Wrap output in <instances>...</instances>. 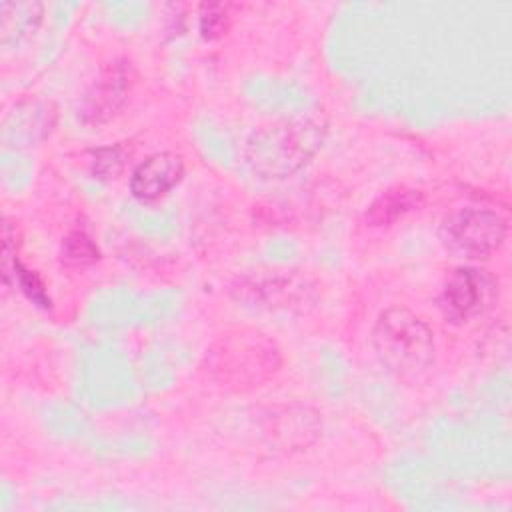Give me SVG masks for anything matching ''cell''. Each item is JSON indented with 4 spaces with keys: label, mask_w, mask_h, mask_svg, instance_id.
Wrapping results in <instances>:
<instances>
[{
    "label": "cell",
    "mask_w": 512,
    "mask_h": 512,
    "mask_svg": "<svg viewBox=\"0 0 512 512\" xmlns=\"http://www.w3.org/2000/svg\"><path fill=\"white\" fill-rule=\"evenodd\" d=\"M498 298V280L480 268H456L444 282L440 294V308L452 322L472 320L486 310Z\"/></svg>",
    "instance_id": "cell-5"
},
{
    "label": "cell",
    "mask_w": 512,
    "mask_h": 512,
    "mask_svg": "<svg viewBox=\"0 0 512 512\" xmlns=\"http://www.w3.org/2000/svg\"><path fill=\"white\" fill-rule=\"evenodd\" d=\"M60 258L66 266L82 268L94 264L100 258V252L94 240L84 230H72L62 240Z\"/></svg>",
    "instance_id": "cell-11"
},
{
    "label": "cell",
    "mask_w": 512,
    "mask_h": 512,
    "mask_svg": "<svg viewBox=\"0 0 512 512\" xmlns=\"http://www.w3.org/2000/svg\"><path fill=\"white\" fill-rule=\"evenodd\" d=\"M372 346L378 360L398 376H416L434 360V334L412 310L392 306L372 328Z\"/></svg>",
    "instance_id": "cell-2"
},
{
    "label": "cell",
    "mask_w": 512,
    "mask_h": 512,
    "mask_svg": "<svg viewBox=\"0 0 512 512\" xmlns=\"http://www.w3.org/2000/svg\"><path fill=\"white\" fill-rule=\"evenodd\" d=\"M228 6L226 4H204L200 10V32L204 38L212 40L226 32L228 28Z\"/></svg>",
    "instance_id": "cell-12"
},
{
    "label": "cell",
    "mask_w": 512,
    "mask_h": 512,
    "mask_svg": "<svg viewBox=\"0 0 512 512\" xmlns=\"http://www.w3.org/2000/svg\"><path fill=\"white\" fill-rule=\"evenodd\" d=\"M422 206V192L406 186H394L382 192L366 210V222L372 226H390L408 212Z\"/></svg>",
    "instance_id": "cell-9"
},
{
    "label": "cell",
    "mask_w": 512,
    "mask_h": 512,
    "mask_svg": "<svg viewBox=\"0 0 512 512\" xmlns=\"http://www.w3.org/2000/svg\"><path fill=\"white\" fill-rule=\"evenodd\" d=\"M184 176V160L174 152H156L140 162L130 178L132 194L142 202H152L168 194Z\"/></svg>",
    "instance_id": "cell-7"
},
{
    "label": "cell",
    "mask_w": 512,
    "mask_h": 512,
    "mask_svg": "<svg viewBox=\"0 0 512 512\" xmlns=\"http://www.w3.org/2000/svg\"><path fill=\"white\" fill-rule=\"evenodd\" d=\"M260 438L274 450L296 452L310 446L322 428L314 410L302 404L268 406L256 416Z\"/></svg>",
    "instance_id": "cell-4"
},
{
    "label": "cell",
    "mask_w": 512,
    "mask_h": 512,
    "mask_svg": "<svg viewBox=\"0 0 512 512\" xmlns=\"http://www.w3.org/2000/svg\"><path fill=\"white\" fill-rule=\"evenodd\" d=\"M42 16V6L36 2H2L0 4V28L2 40L10 36L18 38L26 34Z\"/></svg>",
    "instance_id": "cell-10"
},
{
    "label": "cell",
    "mask_w": 512,
    "mask_h": 512,
    "mask_svg": "<svg viewBox=\"0 0 512 512\" xmlns=\"http://www.w3.org/2000/svg\"><path fill=\"white\" fill-rule=\"evenodd\" d=\"M16 276H18V282H20L22 290L28 294V298H32L34 302H38L40 306H48V304H50V300L46 298L44 286H42V282L38 280V276H36L34 272L24 270V268L18 264L14 278H16Z\"/></svg>",
    "instance_id": "cell-13"
},
{
    "label": "cell",
    "mask_w": 512,
    "mask_h": 512,
    "mask_svg": "<svg viewBox=\"0 0 512 512\" xmlns=\"http://www.w3.org/2000/svg\"><path fill=\"white\" fill-rule=\"evenodd\" d=\"M134 74L128 62H110L94 82L84 102V120L88 124H102L114 118L128 100Z\"/></svg>",
    "instance_id": "cell-6"
},
{
    "label": "cell",
    "mask_w": 512,
    "mask_h": 512,
    "mask_svg": "<svg viewBox=\"0 0 512 512\" xmlns=\"http://www.w3.org/2000/svg\"><path fill=\"white\" fill-rule=\"evenodd\" d=\"M506 232L508 224L502 214L476 206L450 212L440 228L446 248L468 258H486L496 252L502 246Z\"/></svg>",
    "instance_id": "cell-3"
},
{
    "label": "cell",
    "mask_w": 512,
    "mask_h": 512,
    "mask_svg": "<svg viewBox=\"0 0 512 512\" xmlns=\"http://www.w3.org/2000/svg\"><path fill=\"white\" fill-rule=\"evenodd\" d=\"M238 292L244 300H256L258 306L276 310L290 308L302 302L310 292V286H306L304 280L274 274L266 278H256L254 282H242L238 284Z\"/></svg>",
    "instance_id": "cell-8"
},
{
    "label": "cell",
    "mask_w": 512,
    "mask_h": 512,
    "mask_svg": "<svg viewBox=\"0 0 512 512\" xmlns=\"http://www.w3.org/2000/svg\"><path fill=\"white\" fill-rule=\"evenodd\" d=\"M282 364L276 342L254 328H234L220 334L204 354V368L212 382L230 392L264 386Z\"/></svg>",
    "instance_id": "cell-1"
}]
</instances>
